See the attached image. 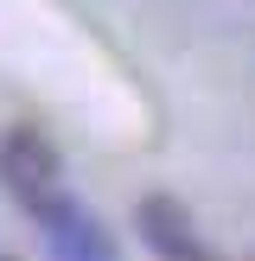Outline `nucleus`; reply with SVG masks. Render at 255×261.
Listing matches in <instances>:
<instances>
[{
  "label": "nucleus",
  "instance_id": "7ed1b4c3",
  "mask_svg": "<svg viewBox=\"0 0 255 261\" xmlns=\"http://www.w3.org/2000/svg\"><path fill=\"white\" fill-rule=\"evenodd\" d=\"M38 236H45L51 261H121V255H115V242H109V229H102V217L89 211L83 198L58 204V211L38 223Z\"/></svg>",
  "mask_w": 255,
  "mask_h": 261
},
{
  "label": "nucleus",
  "instance_id": "f257e3e1",
  "mask_svg": "<svg viewBox=\"0 0 255 261\" xmlns=\"http://www.w3.org/2000/svg\"><path fill=\"white\" fill-rule=\"evenodd\" d=\"M0 185H7V198L19 204L32 223H45L58 204L76 198L58 147H51L38 127H7V134H0Z\"/></svg>",
  "mask_w": 255,
  "mask_h": 261
},
{
  "label": "nucleus",
  "instance_id": "f03ea898",
  "mask_svg": "<svg viewBox=\"0 0 255 261\" xmlns=\"http://www.w3.org/2000/svg\"><path fill=\"white\" fill-rule=\"evenodd\" d=\"M134 229L147 236V249L160 261H211L198 223H191V211L172 198V191H147V198L134 204Z\"/></svg>",
  "mask_w": 255,
  "mask_h": 261
}]
</instances>
